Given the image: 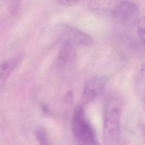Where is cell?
<instances>
[{
  "label": "cell",
  "mask_w": 145,
  "mask_h": 145,
  "mask_svg": "<svg viewBox=\"0 0 145 145\" xmlns=\"http://www.w3.org/2000/svg\"><path fill=\"white\" fill-rule=\"evenodd\" d=\"M121 105L115 96L106 100L104 114V139L106 145L116 144L120 138L121 131Z\"/></svg>",
  "instance_id": "obj_1"
},
{
  "label": "cell",
  "mask_w": 145,
  "mask_h": 145,
  "mask_svg": "<svg viewBox=\"0 0 145 145\" xmlns=\"http://www.w3.org/2000/svg\"><path fill=\"white\" fill-rule=\"evenodd\" d=\"M71 127L75 138L83 145H97L94 129L86 118L82 106H78L75 110Z\"/></svg>",
  "instance_id": "obj_2"
},
{
  "label": "cell",
  "mask_w": 145,
  "mask_h": 145,
  "mask_svg": "<svg viewBox=\"0 0 145 145\" xmlns=\"http://www.w3.org/2000/svg\"><path fill=\"white\" fill-rule=\"evenodd\" d=\"M139 8L135 3L129 0H120L112 17L122 24L130 26L139 19Z\"/></svg>",
  "instance_id": "obj_3"
},
{
  "label": "cell",
  "mask_w": 145,
  "mask_h": 145,
  "mask_svg": "<svg viewBox=\"0 0 145 145\" xmlns=\"http://www.w3.org/2000/svg\"><path fill=\"white\" fill-rule=\"evenodd\" d=\"M59 38L62 42H69L75 46H89L92 43L90 36L84 32L70 25L62 24L60 26Z\"/></svg>",
  "instance_id": "obj_4"
},
{
  "label": "cell",
  "mask_w": 145,
  "mask_h": 145,
  "mask_svg": "<svg viewBox=\"0 0 145 145\" xmlns=\"http://www.w3.org/2000/svg\"><path fill=\"white\" fill-rule=\"evenodd\" d=\"M108 82V77L104 75H96L89 78L84 87V101L88 103L97 97L103 92Z\"/></svg>",
  "instance_id": "obj_5"
},
{
  "label": "cell",
  "mask_w": 145,
  "mask_h": 145,
  "mask_svg": "<svg viewBox=\"0 0 145 145\" xmlns=\"http://www.w3.org/2000/svg\"><path fill=\"white\" fill-rule=\"evenodd\" d=\"M120 1V0H89L88 8L95 14L112 16Z\"/></svg>",
  "instance_id": "obj_6"
},
{
  "label": "cell",
  "mask_w": 145,
  "mask_h": 145,
  "mask_svg": "<svg viewBox=\"0 0 145 145\" xmlns=\"http://www.w3.org/2000/svg\"><path fill=\"white\" fill-rule=\"evenodd\" d=\"M75 56V46L69 42H62L61 46L58 61L61 65H65L72 61Z\"/></svg>",
  "instance_id": "obj_7"
},
{
  "label": "cell",
  "mask_w": 145,
  "mask_h": 145,
  "mask_svg": "<svg viewBox=\"0 0 145 145\" xmlns=\"http://www.w3.org/2000/svg\"><path fill=\"white\" fill-rule=\"evenodd\" d=\"M135 87L139 97L145 105V61L140 65L137 72Z\"/></svg>",
  "instance_id": "obj_8"
},
{
  "label": "cell",
  "mask_w": 145,
  "mask_h": 145,
  "mask_svg": "<svg viewBox=\"0 0 145 145\" xmlns=\"http://www.w3.org/2000/svg\"><path fill=\"white\" fill-rule=\"evenodd\" d=\"M17 62L18 60L15 59L11 61H5L0 65V84L6 79Z\"/></svg>",
  "instance_id": "obj_9"
},
{
  "label": "cell",
  "mask_w": 145,
  "mask_h": 145,
  "mask_svg": "<svg viewBox=\"0 0 145 145\" xmlns=\"http://www.w3.org/2000/svg\"><path fill=\"white\" fill-rule=\"evenodd\" d=\"M137 24L138 35L145 45V15L142 16L138 19Z\"/></svg>",
  "instance_id": "obj_10"
},
{
  "label": "cell",
  "mask_w": 145,
  "mask_h": 145,
  "mask_svg": "<svg viewBox=\"0 0 145 145\" xmlns=\"http://www.w3.org/2000/svg\"><path fill=\"white\" fill-rule=\"evenodd\" d=\"M8 10L12 14H15L18 10L19 7L20 6L21 0H3Z\"/></svg>",
  "instance_id": "obj_11"
},
{
  "label": "cell",
  "mask_w": 145,
  "mask_h": 145,
  "mask_svg": "<svg viewBox=\"0 0 145 145\" xmlns=\"http://www.w3.org/2000/svg\"><path fill=\"white\" fill-rule=\"evenodd\" d=\"M57 2L63 6H72L76 5L80 0H57Z\"/></svg>",
  "instance_id": "obj_12"
}]
</instances>
